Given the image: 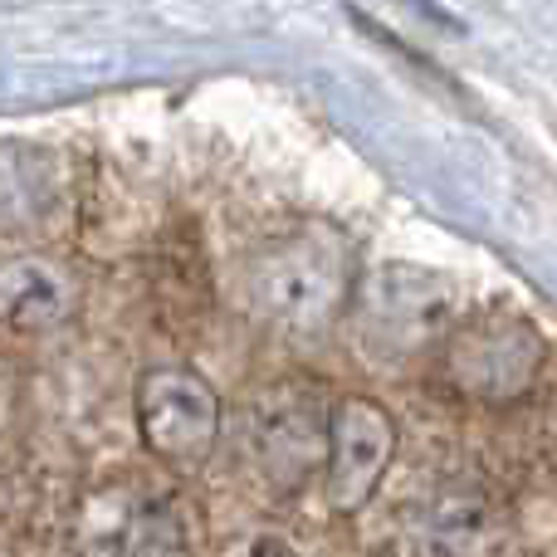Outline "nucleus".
<instances>
[{"label":"nucleus","mask_w":557,"mask_h":557,"mask_svg":"<svg viewBox=\"0 0 557 557\" xmlns=\"http://www.w3.org/2000/svg\"><path fill=\"white\" fill-rule=\"evenodd\" d=\"M137 411H143V431H147V445L162 450L172 465H196L206 455L215 435V406L206 396V386L191 376L186 386V401L176 411V386H172V372H157L147 376V392L137 396Z\"/></svg>","instance_id":"f257e3e1"},{"label":"nucleus","mask_w":557,"mask_h":557,"mask_svg":"<svg viewBox=\"0 0 557 557\" xmlns=\"http://www.w3.org/2000/svg\"><path fill=\"white\" fill-rule=\"evenodd\" d=\"M333 421V509H357L367 490L382 480L392 431H386V416L367 401H347Z\"/></svg>","instance_id":"f03ea898"}]
</instances>
